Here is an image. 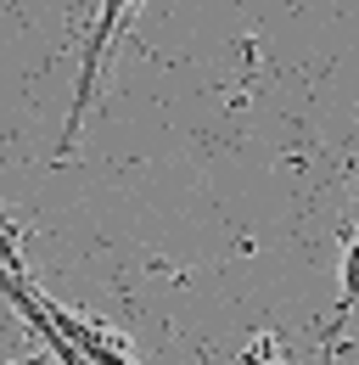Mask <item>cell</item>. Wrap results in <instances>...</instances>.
<instances>
[{"instance_id":"1","label":"cell","mask_w":359,"mask_h":365,"mask_svg":"<svg viewBox=\"0 0 359 365\" xmlns=\"http://www.w3.org/2000/svg\"><path fill=\"white\" fill-rule=\"evenodd\" d=\"M135 6H140V0H101V11H95V29L85 34V51H79V79H73V107H68V124H62L56 163H68L73 146H79V135H85L95 85H101V73H107V56L118 51V34H124V23H130Z\"/></svg>"},{"instance_id":"2","label":"cell","mask_w":359,"mask_h":365,"mask_svg":"<svg viewBox=\"0 0 359 365\" xmlns=\"http://www.w3.org/2000/svg\"><path fill=\"white\" fill-rule=\"evenodd\" d=\"M359 309V220L348 230V247H343V292H337V304H331V315H326V337H337L343 331V320Z\"/></svg>"},{"instance_id":"3","label":"cell","mask_w":359,"mask_h":365,"mask_svg":"<svg viewBox=\"0 0 359 365\" xmlns=\"http://www.w3.org/2000/svg\"><path fill=\"white\" fill-rule=\"evenodd\" d=\"M320 365H337V337H326V349H320Z\"/></svg>"}]
</instances>
